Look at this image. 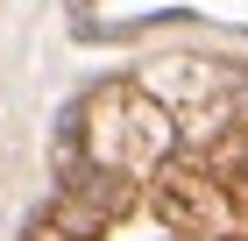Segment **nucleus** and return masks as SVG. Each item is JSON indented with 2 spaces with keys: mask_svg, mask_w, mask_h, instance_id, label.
<instances>
[{
  "mask_svg": "<svg viewBox=\"0 0 248 241\" xmlns=\"http://www.w3.org/2000/svg\"><path fill=\"white\" fill-rule=\"evenodd\" d=\"M149 199L185 241H241V227H248V206L234 199V185L213 163H199V156H185V163L170 156V163L156 170Z\"/></svg>",
  "mask_w": 248,
  "mask_h": 241,
  "instance_id": "2",
  "label": "nucleus"
},
{
  "mask_svg": "<svg viewBox=\"0 0 248 241\" xmlns=\"http://www.w3.org/2000/svg\"><path fill=\"white\" fill-rule=\"evenodd\" d=\"M142 93L170 113H199V107H220V99H241V78L206 64V57H163L142 71Z\"/></svg>",
  "mask_w": 248,
  "mask_h": 241,
  "instance_id": "3",
  "label": "nucleus"
},
{
  "mask_svg": "<svg viewBox=\"0 0 248 241\" xmlns=\"http://www.w3.org/2000/svg\"><path fill=\"white\" fill-rule=\"evenodd\" d=\"M43 227H57V234H71V241H99L114 220H107V213H93L78 192H64V185H57V199H50V220H43Z\"/></svg>",
  "mask_w": 248,
  "mask_h": 241,
  "instance_id": "4",
  "label": "nucleus"
},
{
  "mask_svg": "<svg viewBox=\"0 0 248 241\" xmlns=\"http://www.w3.org/2000/svg\"><path fill=\"white\" fill-rule=\"evenodd\" d=\"M29 241H71V234H57V227H36V234H29Z\"/></svg>",
  "mask_w": 248,
  "mask_h": 241,
  "instance_id": "5",
  "label": "nucleus"
},
{
  "mask_svg": "<svg viewBox=\"0 0 248 241\" xmlns=\"http://www.w3.org/2000/svg\"><path fill=\"white\" fill-rule=\"evenodd\" d=\"M78 142H85V163L121 170V177L142 185V177H156V170L177 156V113L156 107L142 85H99V93L85 99Z\"/></svg>",
  "mask_w": 248,
  "mask_h": 241,
  "instance_id": "1",
  "label": "nucleus"
}]
</instances>
